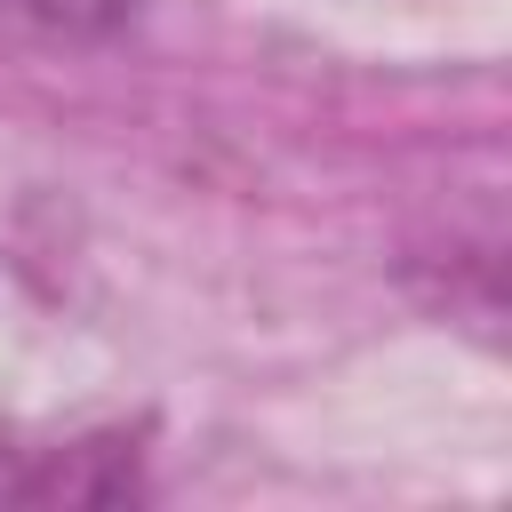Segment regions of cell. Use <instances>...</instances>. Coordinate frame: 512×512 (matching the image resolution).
Returning a JSON list of instances; mask_svg holds the SVG:
<instances>
[{"instance_id":"1","label":"cell","mask_w":512,"mask_h":512,"mask_svg":"<svg viewBox=\"0 0 512 512\" xmlns=\"http://www.w3.org/2000/svg\"><path fill=\"white\" fill-rule=\"evenodd\" d=\"M144 496L136 440H16L0 432V504H128Z\"/></svg>"}]
</instances>
